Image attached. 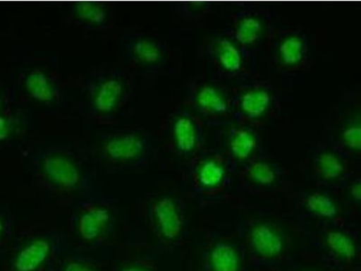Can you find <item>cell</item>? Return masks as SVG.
Here are the masks:
<instances>
[{
    "instance_id": "3957f363",
    "label": "cell",
    "mask_w": 361,
    "mask_h": 271,
    "mask_svg": "<svg viewBox=\"0 0 361 271\" xmlns=\"http://www.w3.org/2000/svg\"><path fill=\"white\" fill-rule=\"evenodd\" d=\"M92 148V157L115 170H142L160 156L157 138L142 128L116 131L103 135Z\"/></svg>"
},
{
    "instance_id": "ffe728a7",
    "label": "cell",
    "mask_w": 361,
    "mask_h": 271,
    "mask_svg": "<svg viewBox=\"0 0 361 271\" xmlns=\"http://www.w3.org/2000/svg\"><path fill=\"white\" fill-rule=\"evenodd\" d=\"M115 6L109 3L80 1L68 8L66 23L70 27L80 29L85 33H96L114 27Z\"/></svg>"
},
{
    "instance_id": "5bb4252c",
    "label": "cell",
    "mask_w": 361,
    "mask_h": 271,
    "mask_svg": "<svg viewBox=\"0 0 361 271\" xmlns=\"http://www.w3.org/2000/svg\"><path fill=\"white\" fill-rule=\"evenodd\" d=\"M212 150L224 158L233 173L263 153L259 132L234 122L215 128Z\"/></svg>"
},
{
    "instance_id": "7c38bea8",
    "label": "cell",
    "mask_w": 361,
    "mask_h": 271,
    "mask_svg": "<svg viewBox=\"0 0 361 271\" xmlns=\"http://www.w3.org/2000/svg\"><path fill=\"white\" fill-rule=\"evenodd\" d=\"M270 62L276 73L295 74L311 66L314 45L310 35L300 29L276 31L269 52Z\"/></svg>"
},
{
    "instance_id": "83f0119b",
    "label": "cell",
    "mask_w": 361,
    "mask_h": 271,
    "mask_svg": "<svg viewBox=\"0 0 361 271\" xmlns=\"http://www.w3.org/2000/svg\"><path fill=\"white\" fill-rule=\"evenodd\" d=\"M62 271H99L93 264L79 259H71L64 263Z\"/></svg>"
},
{
    "instance_id": "277c9868",
    "label": "cell",
    "mask_w": 361,
    "mask_h": 271,
    "mask_svg": "<svg viewBox=\"0 0 361 271\" xmlns=\"http://www.w3.org/2000/svg\"><path fill=\"white\" fill-rule=\"evenodd\" d=\"M228 86L234 124L259 131L279 112V92L271 80L257 76Z\"/></svg>"
},
{
    "instance_id": "f1b7e54d",
    "label": "cell",
    "mask_w": 361,
    "mask_h": 271,
    "mask_svg": "<svg viewBox=\"0 0 361 271\" xmlns=\"http://www.w3.org/2000/svg\"><path fill=\"white\" fill-rule=\"evenodd\" d=\"M9 228H11V220L8 209L6 206L0 205V246L5 243L8 237Z\"/></svg>"
},
{
    "instance_id": "d6986e66",
    "label": "cell",
    "mask_w": 361,
    "mask_h": 271,
    "mask_svg": "<svg viewBox=\"0 0 361 271\" xmlns=\"http://www.w3.org/2000/svg\"><path fill=\"white\" fill-rule=\"evenodd\" d=\"M286 174L281 163L263 152L241 167L238 179L247 191L271 192L285 186Z\"/></svg>"
},
{
    "instance_id": "2e32d148",
    "label": "cell",
    "mask_w": 361,
    "mask_h": 271,
    "mask_svg": "<svg viewBox=\"0 0 361 271\" xmlns=\"http://www.w3.org/2000/svg\"><path fill=\"white\" fill-rule=\"evenodd\" d=\"M147 209L153 230L161 243H178L185 228L182 200L171 193H154L147 200Z\"/></svg>"
},
{
    "instance_id": "7a4b0ae2",
    "label": "cell",
    "mask_w": 361,
    "mask_h": 271,
    "mask_svg": "<svg viewBox=\"0 0 361 271\" xmlns=\"http://www.w3.org/2000/svg\"><path fill=\"white\" fill-rule=\"evenodd\" d=\"M87 118L112 126L123 117L134 93V76L118 67L92 68L80 83Z\"/></svg>"
},
{
    "instance_id": "5b68a950",
    "label": "cell",
    "mask_w": 361,
    "mask_h": 271,
    "mask_svg": "<svg viewBox=\"0 0 361 271\" xmlns=\"http://www.w3.org/2000/svg\"><path fill=\"white\" fill-rule=\"evenodd\" d=\"M275 25V14L269 6L244 5L232 13L224 32L255 59L269 52L276 31Z\"/></svg>"
},
{
    "instance_id": "30bf717a",
    "label": "cell",
    "mask_w": 361,
    "mask_h": 271,
    "mask_svg": "<svg viewBox=\"0 0 361 271\" xmlns=\"http://www.w3.org/2000/svg\"><path fill=\"white\" fill-rule=\"evenodd\" d=\"M185 103L206 127L217 128L234 122L230 88L219 80H192L187 86Z\"/></svg>"
},
{
    "instance_id": "9a60e30c",
    "label": "cell",
    "mask_w": 361,
    "mask_h": 271,
    "mask_svg": "<svg viewBox=\"0 0 361 271\" xmlns=\"http://www.w3.org/2000/svg\"><path fill=\"white\" fill-rule=\"evenodd\" d=\"M248 258L259 266H275L288 251V238L281 227L270 221H256L248 225L244 235Z\"/></svg>"
},
{
    "instance_id": "ac0fdd59",
    "label": "cell",
    "mask_w": 361,
    "mask_h": 271,
    "mask_svg": "<svg viewBox=\"0 0 361 271\" xmlns=\"http://www.w3.org/2000/svg\"><path fill=\"white\" fill-rule=\"evenodd\" d=\"M114 220L111 203L102 198H88L80 203L75 216L76 234L82 243L97 244L108 234Z\"/></svg>"
},
{
    "instance_id": "484cf974",
    "label": "cell",
    "mask_w": 361,
    "mask_h": 271,
    "mask_svg": "<svg viewBox=\"0 0 361 271\" xmlns=\"http://www.w3.org/2000/svg\"><path fill=\"white\" fill-rule=\"evenodd\" d=\"M336 189L343 192V198L347 202L357 206L360 205L361 180L360 176H357L354 173L351 174Z\"/></svg>"
},
{
    "instance_id": "d4e9b609",
    "label": "cell",
    "mask_w": 361,
    "mask_h": 271,
    "mask_svg": "<svg viewBox=\"0 0 361 271\" xmlns=\"http://www.w3.org/2000/svg\"><path fill=\"white\" fill-rule=\"evenodd\" d=\"M322 243L329 256L338 263H351L357 256L356 239L344 229H330L325 232Z\"/></svg>"
},
{
    "instance_id": "44dd1931",
    "label": "cell",
    "mask_w": 361,
    "mask_h": 271,
    "mask_svg": "<svg viewBox=\"0 0 361 271\" xmlns=\"http://www.w3.org/2000/svg\"><path fill=\"white\" fill-rule=\"evenodd\" d=\"M33 135V113L11 108L0 113V147L18 144L28 147Z\"/></svg>"
},
{
    "instance_id": "6da1fadb",
    "label": "cell",
    "mask_w": 361,
    "mask_h": 271,
    "mask_svg": "<svg viewBox=\"0 0 361 271\" xmlns=\"http://www.w3.org/2000/svg\"><path fill=\"white\" fill-rule=\"evenodd\" d=\"M32 176L45 191L67 195L88 189L87 163L92 148L66 141L31 145L25 153Z\"/></svg>"
},
{
    "instance_id": "8fae6325",
    "label": "cell",
    "mask_w": 361,
    "mask_h": 271,
    "mask_svg": "<svg viewBox=\"0 0 361 271\" xmlns=\"http://www.w3.org/2000/svg\"><path fill=\"white\" fill-rule=\"evenodd\" d=\"M205 127L202 119L189 109H173L163 127L167 150L176 157L192 159L205 150Z\"/></svg>"
},
{
    "instance_id": "ba28073f",
    "label": "cell",
    "mask_w": 361,
    "mask_h": 271,
    "mask_svg": "<svg viewBox=\"0 0 361 271\" xmlns=\"http://www.w3.org/2000/svg\"><path fill=\"white\" fill-rule=\"evenodd\" d=\"M18 87L22 99L34 107L56 111L63 105V82L54 59L27 64L19 76Z\"/></svg>"
},
{
    "instance_id": "cb8c5ba5",
    "label": "cell",
    "mask_w": 361,
    "mask_h": 271,
    "mask_svg": "<svg viewBox=\"0 0 361 271\" xmlns=\"http://www.w3.org/2000/svg\"><path fill=\"white\" fill-rule=\"evenodd\" d=\"M299 205L305 214L324 220H336L341 212L336 196L325 188L302 192L299 196Z\"/></svg>"
},
{
    "instance_id": "52a82bcc",
    "label": "cell",
    "mask_w": 361,
    "mask_h": 271,
    "mask_svg": "<svg viewBox=\"0 0 361 271\" xmlns=\"http://www.w3.org/2000/svg\"><path fill=\"white\" fill-rule=\"evenodd\" d=\"M118 50L131 73L157 76L170 72L173 68L171 48L157 35L146 32H124L119 41Z\"/></svg>"
},
{
    "instance_id": "8992f818",
    "label": "cell",
    "mask_w": 361,
    "mask_h": 271,
    "mask_svg": "<svg viewBox=\"0 0 361 271\" xmlns=\"http://www.w3.org/2000/svg\"><path fill=\"white\" fill-rule=\"evenodd\" d=\"M201 54L219 82L232 83L259 76L256 59L248 56L225 32L203 38Z\"/></svg>"
},
{
    "instance_id": "e0dca14e",
    "label": "cell",
    "mask_w": 361,
    "mask_h": 271,
    "mask_svg": "<svg viewBox=\"0 0 361 271\" xmlns=\"http://www.w3.org/2000/svg\"><path fill=\"white\" fill-rule=\"evenodd\" d=\"M324 138L331 141L351 159H360L361 152V109L356 99L348 98L340 105L325 128Z\"/></svg>"
},
{
    "instance_id": "f546056e",
    "label": "cell",
    "mask_w": 361,
    "mask_h": 271,
    "mask_svg": "<svg viewBox=\"0 0 361 271\" xmlns=\"http://www.w3.org/2000/svg\"><path fill=\"white\" fill-rule=\"evenodd\" d=\"M11 96L6 87L0 83V113L5 112L11 109Z\"/></svg>"
},
{
    "instance_id": "7402d4cb",
    "label": "cell",
    "mask_w": 361,
    "mask_h": 271,
    "mask_svg": "<svg viewBox=\"0 0 361 271\" xmlns=\"http://www.w3.org/2000/svg\"><path fill=\"white\" fill-rule=\"evenodd\" d=\"M50 239L35 236L16 247L11 261V271H41L53 255Z\"/></svg>"
},
{
    "instance_id": "9c48e42d",
    "label": "cell",
    "mask_w": 361,
    "mask_h": 271,
    "mask_svg": "<svg viewBox=\"0 0 361 271\" xmlns=\"http://www.w3.org/2000/svg\"><path fill=\"white\" fill-rule=\"evenodd\" d=\"M232 172L224 158L212 150H203L189 160L187 177L190 188L202 202L224 198L231 186Z\"/></svg>"
},
{
    "instance_id": "4fadbf2b",
    "label": "cell",
    "mask_w": 361,
    "mask_h": 271,
    "mask_svg": "<svg viewBox=\"0 0 361 271\" xmlns=\"http://www.w3.org/2000/svg\"><path fill=\"white\" fill-rule=\"evenodd\" d=\"M305 156L306 170L318 185L336 189L354 173V160L326 138L306 148Z\"/></svg>"
},
{
    "instance_id": "4316f807",
    "label": "cell",
    "mask_w": 361,
    "mask_h": 271,
    "mask_svg": "<svg viewBox=\"0 0 361 271\" xmlns=\"http://www.w3.org/2000/svg\"><path fill=\"white\" fill-rule=\"evenodd\" d=\"M212 8L207 4H180L176 6V12L183 18L196 19L211 13Z\"/></svg>"
},
{
    "instance_id": "4dcf8cb0",
    "label": "cell",
    "mask_w": 361,
    "mask_h": 271,
    "mask_svg": "<svg viewBox=\"0 0 361 271\" xmlns=\"http://www.w3.org/2000/svg\"><path fill=\"white\" fill-rule=\"evenodd\" d=\"M118 271H154L152 267L141 263H128L121 266Z\"/></svg>"
},
{
    "instance_id": "603a6c76",
    "label": "cell",
    "mask_w": 361,
    "mask_h": 271,
    "mask_svg": "<svg viewBox=\"0 0 361 271\" xmlns=\"http://www.w3.org/2000/svg\"><path fill=\"white\" fill-rule=\"evenodd\" d=\"M244 255L238 245L230 241H216L203 257L204 271H243Z\"/></svg>"
}]
</instances>
